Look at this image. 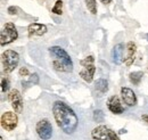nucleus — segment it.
<instances>
[{"mask_svg": "<svg viewBox=\"0 0 148 140\" xmlns=\"http://www.w3.org/2000/svg\"><path fill=\"white\" fill-rule=\"evenodd\" d=\"M53 114L58 128L66 135L73 133L77 126V116L74 110L65 103L57 100L53 105Z\"/></svg>", "mask_w": 148, "mask_h": 140, "instance_id": "nucleus-1", "label": "nucleus"}, {"mask_svg": "<svg viewBox=\"0 0 148 140\" xmlns=\"http://www.w3.org/2000/svg\"><path fill=\"white\" fill-rule=\"evenodd\" d=\"M49 53L54 57L53 65L56 71L60 72H72L73 71V62L70 55L65 51L62 47L54 46L49 48Z\"/></svg>", "mask_w": 148, "mask_h": 140, "instance_id": "nucleus-2", "label": "nucleus"}, {"mask_svg": "<svg viewBox=\"0 0 148 140\" xmlns=\"http://www.w3.org/2000/svg\"><path fill=\"white\" fill-rule=\"evenodd\" d=\"M1 62H2L3 72L6 74L12 73L18 65L19 55L14 50H6L1 55Z\"/></svg>", "mask_w": 148, "mask_h": 140, "instance_id": "nucleus-3", "label": "nucleus"}, {"mask_svg": "<svg viewBox=\"0 0 148 140\" xmlns=\"http://www.w3.org/2000/svg\"><path fill=\"white\" fill-rule=\"evenodd\" d=\"M93 62H95V58L93 56H88L86 57L84 59H82L80 62L81 66H82V70L80 71V76L88 83H90L92 81L93 75H95V72H96V67L93 65Z\"/></svg>", "mask_w": 148, "mask_h": 140, "instance_id": "nucleus-4", "label": "nucleus"}, {"mask_svg": "<svg viewBox=\"0 0 148 140\" xmlns=\"http://www.w3.org/2000/svg\"><path fill=\"white\" fill-rule=\"evenodd\" d=\"M93 140H120L119 136L110 128L105 125H98L91 131Z\"/></svg>", "mask_w": 148, "mask_h": 140, "instance_id": "nucleus-5", "label": "nucleus"}, {"mask_svg": "<svg viewBox=\"0 0 148 140\" xmlns=\"http://www.w3.org/2000/svg\"><path fill=\"white\" fill-rule=\"evenodd\" d=\"M17 36H18V33H17V30H16L15 25L10 22L6 23L3 30L1 31V36H0L1 46L3 47L8 43H12L13 41H15L17 39Z\"/></svg>", "mask_w": 148, "mask_h": 140, "instance_id": "nucleus-6", "label": "nucleus"}, {"mask_svg": "<svg viewBox=\"0 0 148 140\" xmlns=\"http://www.w3.org/2000/svg\"><path fill=\"white\" fill-rule=\"evenodd\" d=\"M36 131H37L39 138L42 140H49L53 136V126L51 123L49 122L47 119H42L37 123L36 126Z\"/></svg>", "mask_w": 148, "mask_h": 140, "instance_id": "nucleus-7", "label": "nucleus"}, {"mask_svg": "<svg viewBox=\"0 0 148 140\" xmlns=\"http://www.w3.org/2000/svg\"><path fill=\"white\" fill-rule=\"evenodd\" d=\"M17 115L13 112H5L1 115L0 122H1V126L2 129L7 130V131H13L16 126H17Z\"/></svg>", "mask_w": 148, "mask_h": 140, "instance_id": "nucleus-8", "label": "nucleus"}, {"mask_svg": "<svg viewBox=\"0 0 148 140\" xmlns=\"http://www.w3.org/2000/svg\"><path fill=\"white\" fill-rule=\"evenodd\" d=\"M8 100L12 104L13 109L15 110V113H22L23 110V99H22V95L17 89H13L9 95H8Z\"/></svg>", "mask_w": 148, "mask_h": 140, "instance_id": "nucleus-9", "label": "nucleus"}, {"mask_svg": "<svg viewBox=\"0 0 148 140\" xmlns=\"http://www.w3.org/2000/svg\"><path fill=\"white\" fill-rule=\"evenodd\" d=\"M121 97H122V100L124 102V104H127L129 107L137 105V96L133 92V90H131L130 88H121Z\"/></svg>", "mask_w": 148, "mask_h": 140, "instance_id": "nucleus-10", "label": "nucleus"}, {"mask_svg": "<svg viewBox=\"0 0 148 140\" xmlns=\"http://www.w3.org/2000/svg\"><path fill=\"white\" fill-rule=\"evenodd\" d=\"M107 107L114 114H122L124 112V107L122 106L120 98L117 96H112L110 99L107 100Z\"/></svg>", "mask_w": 148, "mask_h": 140, "instance_id": "nucleus-11", "label": "nucleus"}, {"mask_svg": "<svg viewBox=\"0 0 148 140\" xmlns=\"http://www.w3.org/2000/svg\"><path fill=\"white\" fill-rule=\"evenodd\" d=\"M27 32H29V36H34V35L41 36V35L46 34L47 26L45 24H40V23H32L29 25Z\"/></svg>", "mask_w": 148, "mask_h": 140, "instance_id": "nucleus-12", "label": "nucleus"}, {"mask_svg": "<svg viewBox=\"0 0 148 140\" xmlns=\"http://www.w3.org/2000/svg\"><path fill=\"white\" fill-rule=\"evenodd\" d=\"M123 51H124V46H123V43H117V45L113 48L112 58H113V62H114L116 65H120V64L123 62Z\"/></svg>", "mask_w": 148, "mask_h": 140, "instance_id": "nucleus-13", "label": "nucleus"}, {"mask_svg": "<svg viewBox=\"0 0 148 140\" xmlns=\"http://www.w3.org/2000/svg\"><path fill=\"white\" fill-rule=\"evenodd\" d=\"M127 50H128V54H127V58H124L125 60V64L130 66L132 63H133V59H134V54H136V43H133L132 41L128 42L127 45Z\"/></svg>", "mask_w": 148, "mask_h": 140, "instance_id": "nucleus-14", "label": "nucleus"}, {"mask_svg": "<svg viewBox=\"0 0 148 140\" xmlns=\"http://www.w3.org/2000/svg\"><path fill=\"white\" fill-rule=\"evenodd\" d=\"M143 76H144V72H141V71L132 72V73H130L129 74L130 81H131V83H133L134 86H138V84L140 83V81H141Z\"/></svg>", "mask_w": 148, "mask_h": 140, "instance_id": "nucleus-15", "label": "nucleus"}, {"mask_svg": "<svg viewBox=\"0 0 148 140\" xmlns=\"http://www.w3.org/2000/svg\"><path fill=\"white\" fill-rule=\"evenodd\" d=\"M95 88L96 90H98L100 93H105L108 90V83L105 79H98L95 83Z\"/></svg>", "mask_w": 148, "mask_h": 140, "instance_id": "nucleus-16", "label": "nucleus"}, {"mask_svg": "<svg viewBox=\"0 0 148 140\" xmlns=\"http://www.w3.org/2000/svg\"><path fill=\"white\" fill-rule=\"evenodd\" d=\"M84 1H86V6H87L88 10L92 15H96L97 14V3H96V0H84Z\"/></svg>", "mask_w": 148, "mask_h": 140, "instance_id": "nucleus-17", "label": "nucleus"}, {"mask_svg": "<svg viewBox=\"0 0 148 140\" xmlns=\"http://www.w3.org/2000/svg\"><path fill=\"white\" fill-rule=\"evenodd\" d=\"M51 12L56 15H62L63 14V1L62 0H57L55 6L51 8Z\"/></svg>", "mask_w": 148, "mask_h": 140, "instance_id": "nucleus-18", "label": "nucleus"}, {"mask_svg": "<svg viewBox=\"0 0 148 140\" xmlns=\"http://www.w3.org/2000/svg\"><path fill=\"white\" fill-rule=\"evenodd\" d=\"M104 117H105V115H104L103 110L96 109V110L93 112V120H95L96 122H103V121H104Z\"/></svg>", "mask_w": 148, "mask_h": 140, "instance_id": "nucleus-19", "label": "nucleus"}, {"mask_svg": "<svg viewBox=\"0 0 148 140\" xmlns=\"http://www.w3.org/2000/svg\"><path fill=\"white\" fill-rule=\"evenodd\" d=\"M8 89H9V80H8V78H2L1 79V91L5 93L6 91H8Z\"/></svg>", "mask_w": 148, "mask_h": 140, "instance_id": "nucleus-20", "label": "nucleus"}, {"mask_svg": "<svg viewBox=\"0 0 148 140\" xmlns=\"http://www.w3.org/2000/svg\"><path fill=\"white\" fill-rule=\"evenodd\" d=\"M30 82H31V83H34V84H37L38 82H39V75H38L37 73H33V74L31 75Z\"/></svg>", "mask_w": 148, "mask_h": 140, "instance_id": "nucleus-21", "label": "nucleus"}, {"mask_svg": "<svg viewBox=\"0 0 148 140\" xmlns=\"http://www.w3.org/2000/svg\"><path fill=\"white\" fill-rule=\"evenodd\" d=\"M29 74V70L26 67H21L19 69V75L21 76H26Z\"/></svg>", "mask_w": 148, "mask_h": 140, "instance_id": "nucleus-22", "label": "nucleus"}, {"mask_svg": "<svg viewBox=\"0 0 148 140\" xmlns=\"http://www.w3.org/2000/svg\"><path fill=\"white\" fill-rule=\"evenodd\" d=\"M16 12H17V9H16L14 6L8 7V13H9L10 15H15V14H16Z\"/></svg>", "mask_w": 148, "mask_h": 140, "instance_id": "nucleus-23", "label": "nucleus"}, {"mask_svg": "<svg viewBox=\"0 0 148 140\" xmlns=\"http://www.w3.org/2000/svg\"><path fill=\"white\" fill-rule=\"evenodd\" d=\"M141 119H143V120L148 124V114H144V115H141Z\"/></svg>", "mask_w": 148, "mask_h": 140, "instance_id": "nucleus-24", "label": "nucleus"}, {"mask_svg": "<svg viewBox=\"0 0 148 140\" xmlns=\"http://www.w3.org/2000/svg\"><path fill=\"white\" fill-rule=\"evenodd\" d=\"M111 1L112 0H100V2H101V3H104V5H108Z\"/></svg>", "mask_w": 148, "mask_h": 140, "instance_id": "nucleus-25", "label": "nucleus"}, {"mask_svg": "<svg viewBox=\"0 0 148 140\" xmlns=\"http://www.w3.org/2000/svg\"><path fill=\"white\" fill-rule=\"evenodd\" d=\"M0 140H3V139H2V138H0Z\"/></svg>", "mask_w": 148, "mask_h": 140, "instance_id": "nucleus-26", "label": "nucleus"}, {"mask_svg": "<svg viewBox=\"0 0 148 140\" xmlns=\"http://www.w3.org/2000/svg\"><path fill=\"white\" fill-rule=\"evenodd\" d=\"M147 38H148V34H147Z\"/></svg>", "mask_w": 148, "mask_h": 140, "instance_id": "nucleus-27", "label": "nucleus"}]
</instances>
